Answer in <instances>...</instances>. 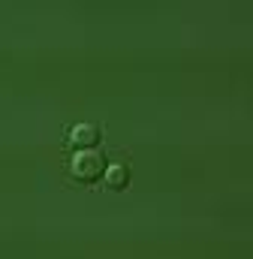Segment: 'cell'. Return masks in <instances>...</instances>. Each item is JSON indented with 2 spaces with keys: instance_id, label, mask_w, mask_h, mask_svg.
Here are the masks:
<instances>
[{
  "instance_id": "6da1fadb",
  "label": "cell",
  "mask_w": 253,
  "mask_h": 259,
  "mask_svg": "<svg viewBox=\"0 0 253 259\" xmlns=\"http://www.w3.org/2000/svg\"><path fill=\"white\" fill-rule=\"evenodd\" d=\"M69 172H72L75 181L91 184V181H97L100 175H106V160H103L97 151H78V154L72 157V163H69Z\"/></svg>"
},
{
  "instance_id": "7a4b0ae2",
  "label": "cell",
  "mask_w": 253,
  "mask_h": 259,
  "mask_svg": "<svg viewBox=\"0 0 253 259\" xmlns=\"http://www.w3.org/2000/svg\"><path fill=\"white\" fill-rule=\"evenodd\" d=\"M69 142H72V148H78V151H91V148L100 142V130L94 127V124H78V127L69 133Z\"/></svg>"
},
{
  "instance_id": "3957f363",
  "label": "cell",
  "mask_w": 253,
  "mask_h": 259,
  "mask_svg": "<svg viewBox=\"0 0 253 259\" xmlns=\"http://www.w3.org/2000/svg\"><path fill=\"white\" fill-rule=\"evenodd\" d=\"M126 181H130L126 166H109V169H106V184H109L112 190H124Z\"/></svg>"
}]
</instances>
